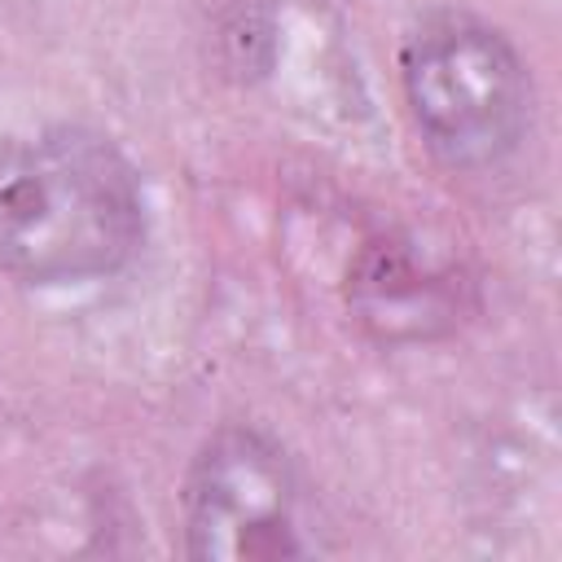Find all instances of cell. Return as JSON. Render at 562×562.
Segmentation results:
<instances>
[{"mask_svg":"<svg viewBox=\"0 0 562 562\" xmlns=\"http://www.w3.org/2000/svg\"><path fill=\"white\" fill-rule=\"evenodd\" d=\"M408 119L452 171L505 162L531 123V75L518 48L465 9L426 13L400 48Z\"/></svg>","mask_w":562,"mask_h":562,"instance_id":"7a4b0ae2","label":"cell"},{"mask_svg":"<svg viewBox=\"0 0 562 562\" xmlns=\"http://www.w3.org/2000/svg\"><path fill=\"white\" fill-rule=\"evenodd\" d=\"M184 531L193 558H285L294 540V470L285 452L250 430L220 426L184 479Z\"/></svg>","mask_w":562,"mask_h":562,"instance_id":"3957f363","label":"cell"},{"mask_svg":"<svg viewBox=\"0 0 562 562\" xmlns=\"http://www.w3.org/2000/svg\"><path fill=\"white\" fill-rule=\"evenodd\" d=\"M140 241V180L114 140L75 123L0 136V272L75 285L119 272Z\"/></svg>","mask_w":562,"mask_h":562,"instance_id":"6da1fadb","label":"cell"}]
</instances>
